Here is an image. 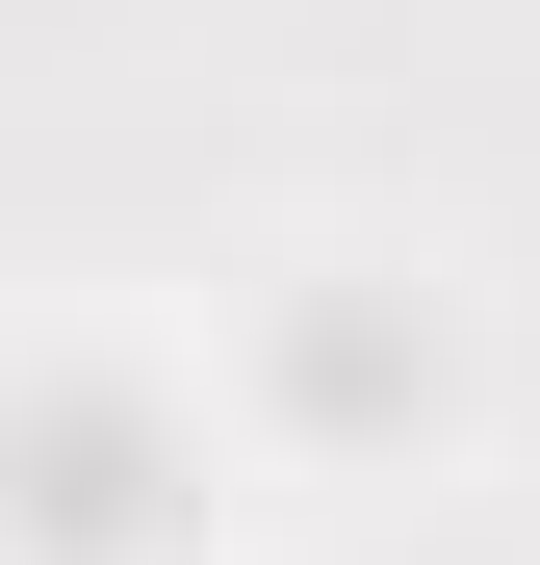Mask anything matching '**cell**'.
Here are the masks:
<instances>
[{
  "mask_svg": "<svg viewBox=\"0 0 540 565\" xmlns=\"http://www.w3.org/2000/svg\"><path fill=\"white\" fill-rule=\"evenodd\" d=\"M0 540H27V565H155V540H207V437H180L155 386H104V360H52V386L0 412Z\"/></svg>",
  "mask_w": 540,
  "mask_h": 565,
  "instance_id": "cell-1",
  "label": "cell"
}]
</instances>
